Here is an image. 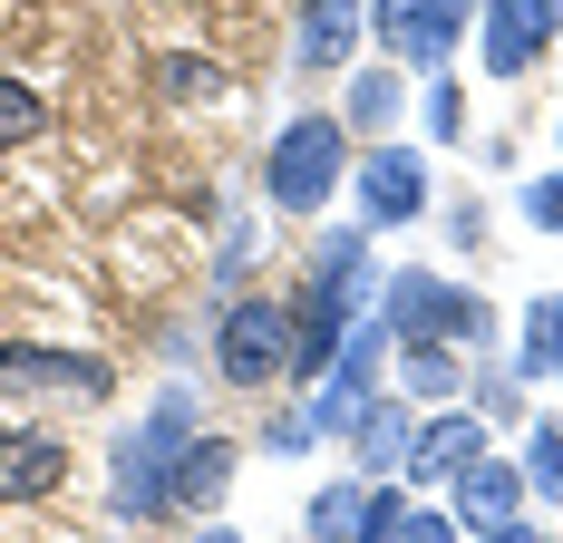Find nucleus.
<instances>
[{
  "mask_svg": "<svg viewBox=\"0 0 563 543\" xmlns=\"http://www.w3.org/2000/svg\"><path fill=\"white\" fill-rule=\"evenodd\" d=\"M340 175H350V126L340 117H291L273 136V156H263V195L282 214H321L340 195Z\"/></svg>",
  "mask_w": 563,
  "mask_h": 543,
  "instance_id": "nucleus-1",
  "label": "nucleus"
},
{
  "mask_svg": "<svg viewBox=\"0 0 563 543\" xmlns=\"http://www.w3.org/2000/svg\"><path fill=\"white\" fill-rule=\"evenodd\" d=\"M195 446V398L185 388H166L156 398V418L117 446V486H108V505L126 514V524H146V514H166V486H175V456Z\"/></svg>",
  "mask_w": 563,
  "mask_h": 543,
  "instance_id": "nucleus-2",
  "label": "nucleus"
},
{
  "mask_svg": "<svg viewBox=\"0 0 563 543\" xmlns=\"http://www.w3.org/2000/svg\"><path fill=\"white\" fill-rule=\"evenodd\" d=\"M369 311H379L398 340H448V350H476V340L496 330V321H486V301L456 291V281H438V272H389Z\"/></svg>",
  "mask_w": 563,
  "mask_h": 543,
  "instance_id": "nucleus-3",
  "label": "nucleus"
},
{
  "mask_svg": "<svg viewBox=\"0 0 563 543\" xmlns=\"http://www.w3.org/2000/svg\"><path fill=\"white\" fill-rule=\"evenodd\" d=\"M214 359H224V379H233V388H273V379H291V301L243 291L224 321H214Z\"/></svg>",
  "mask_w": 563,
  "mask_h": 543,
  "instance_id": "nucleus-4",
  "label": "nucleus"
},
{
  "mask_svg": "<svg viewBox=\"0 0 563 543\" xmlns=\"http://www.w3.org/2000/svg\"><path fill=\"white\" fill-rule=\"evenodd\" d=\"M369 30H379V49L408 58V68H448V49H456V10L448 0H369Z\"/></svg>",
  "mask_w": 563,
  "mask_h": 543,
  "instance_id": "nucleus-5",
  "label": "nucleus"
},
{
  "mask_svg": "<svg viewBox=\"0 0 563 543\" xmlns=\"http://www.w3.org/2000/svg\"><path fill=\"white\" fill-rule=\"evenodd\" d=\"M0 388H49V398H108V359H78V350H30V340H0Z\"/></svg>",
  "mask_w": 563,
  "mask_h": 543,
  "instance_id": "nucleus-6",
  "label": "nucleus"
},
{
  "mask_svg": "<svg viewBox=\"0 0 563 543\" xmlns=\"http://www.w3.org/2000/svg\"><path fill=\"white\" fill-rule=\"evenodd\" d=\"M448 514H456V534L515 524V514H525V466H496V456L456 466V476H448Z\"/></svg>",
  "mask_w": 563,
  "mask_h": 543,
  "instance_id": "nucleus-7",
  "label": "nucleus"
},
{
  "mask_svg": "<svg viewBox=\"0 0 563 543\" xmlns=\"http://www.w3.org/2000/svg\"><path fill=\"white\" fill-rule=\"evenodd\" d=\"M68 486V446L40 428H0V505H40Z\"/></svg>",
  "mask_w": 563,
  "mask_h": 543,
  "instance_id": "nucleus-8",
  "label": "nucleus"
},
{
  "mask_svg": "<svg viewBox=\"0 0 563 543\" xmlns=\"http://www.w3.org/2000/svg\"><path fill=\"white\" fill-rule=\"evenodd\" d=\"M418 204H428V165L408 156V146L360 156V214H369V223H408Z\"/></svg>",
  "mask_w": 563,
  "mask_h": 543,
  "instance_id": "nucleus-9",
  "label": "nucleus"
},
{
  "mask_svg": "<svg viewBox=\"0 0 563 543\" xmlns=\"http://www.w3.org/2000/svg\"><path fill=\"white\" fill-rule=\"evenodd\" d=\"M476 456H486V428H476V418H428V428L408 436V466H398V476H408V486H448L456 466H476Z\"/></svg>",
  "mask_w": 563,
  "mask_h": 543,
  "instance_id": "nucleus-10",
  "label": "nucleus"
},
{
  "mask_svg": "<svg viewBox=\"0 0 563 543\" xmlns=\"http://www.w3.org/2000/svg\"><path fill=\"white\" fill-rule=\"evenodd\" d=\"M360 30H369V0H301V68H350L360 49Z\"/></svg>",
  "mask_w": 563,
  "mask_h": 543,
  "instance_id": "nucleus-11",
  "label": "nucleus"
},
{
  "mask_svg": "<svg viewBox=\"0 0 563 543\" xmlns=\"http://www.w3.org/2000/svg\"><path fill=\"white\" fill-rule=\"evenodd\" d=\"M476 20H486V68H496V78H525V58H534V40H544L534 0H486Z\"/></svg>",
  "mask_w": 563,
  "mask_h": 543,
  "instance_id": "nucleus-12",
  "label": "nucleus"
},
{
  "mask_svg": "<svg viewBox=\"0 0 563 543\" xmlns=\"http://www.w3.org/2000/svg\"><path fill=\"white\" fill-rule=\"evenodd\" d=\"M408 408H389V398H369V408H360V418H350V446H360V466H369V476H389V466H408Z\"/></svg>",
  "mask_w": 563,
  "mask_h": 543,
  "instance_id": "nucleus-13",
  "label": "nucleus"
},
{
  "mask_svg": "<svg viewBox=\"0 0 563 543\" xmlns=\"http://www.w3.org/2000/svg\"><path fill=\"white\" fill-rule=\"evenodd\" d=\"M233 486V446L224 436H195L185 456H175V486H166V514L175 505H214V495Z\"/></svg>",
  "mask_w": 563,
  "mask_h": 543,
  "instance_id": "nucleus-14",
  "label": "nucleus"
},
{
  "mask_svg": "<svg viewBox=\"0 0 563 543\" xmlns=\"http://www.w3.org/2000/svg\"><path fill=\"white\" fill-rule=\"evenodd\" d=\"M515 369H525V379H563V291L525 311V350H515Z\"/></svg>",
  "mask_w": 563,
  "mask_h": 543,
  "instance_id": "nucleus-15",
  "label": "nucleus"
},
{
  "mask_svg": "<svg viewBox=\"0 0 563 543\" xmlns=\"http://www.w3.org/2000/svg\"><path fill=\"white\" fill-rule=\"evenodd\" d=\"M369 524V486H321L311 495V543H360Z\"/></svg>",
  "mask_w": 563,
  "mask_h": 543,
  "instance_id": "nucleus-16",
  "label": "nucleus"
},
{
  "mask_svg": "<svg viewBox=\"0 0 563 543\" xmlns=\"http://www.w3.org/2000/svg\"><path fill=\"white\" fill-rule=\"evenodd\" d=\"M398 379L418 388V398H456V388H466V369H456V350H448V340H408Z\"/></svg>",
  "mask_w": 563,
  "mask_h": 543,
  "instance_id": "nucleus-17",
  "label": "nucleus"
},
{
  "mask_svg": "<svg viewBox=\"0 0 563 543\" xmlns=\"http://www.w3.org/2000/svg\"><path fill=\"white\" fill-rule=\"evenodd\" d=\"M156 78H166V98H185V108H205V98H224V68H214V58H195V49L156 58Z\"/></svg>",
  "mask_w": 563,
  "mask_h": 543,
  "instance_id": "nucleus-18",
  "label": "nucleus"
},
{
  "mask_svg": "<svg viewBox=\"0 0 563 543\" xmlns=\"http://www.w3.org/2000/svg\"><path fill=\"white\" fill-rule=\"evenodd\" d=\"M525 495L563 505V428H525Z\"/></svg>",
  "mask_w": 563,
  "mask_h": 543,
  "instance_id": "nucleus-19",
  "label": "nucleus"
},
{
  "mask_svg": "<svg viewBox=\"0 0 563 543\" xmlns=\"http://www.w3.org/2000/svg\"><path fill=\"white\" fill-rule=\"evenodd\" d=\"M40 126H49V108H40V88H20V78H0V156H10V146H30Z\"/></svg>",
  "mask_w": 563,
  "mask_h": 543,
  "instance_id": "nucleus-20",
  "label": "nucleus"
},
{
  "mask_svg": "<svg viewBox=\"0 0 563 543\" xmlns=\"http://www.w3.org/2000/svg\"><path fill=\"white\" fill-rule=\"evenodd\" d=\"M340 126H398V78L379 68V78H350V117Z\"/></svg>",
  "mask_w": 563,
  "mask_h": 543,
  "instance_id": "nucleus-21",
  "label": "nucleus"
},
{
  "mask_svg": "<svg viewBox=\"0 0 563 543\" xmlns=\"http://www.w3.org/2000/svg\"><path fill=\"white\" fill-rule=\"evenodd\" d=\"M525 223H534V233H563V175H534V185H525Z\"/></svg>",
  "mask_w": 563,
  "mask_h": 543,
  "instance_id": "nucleus-22",
  "label": "nucleus"
},
{
  "mask_svg": "<svg viewBox=\"0 0 563 543\" xmlns=\"http://www.w3.org/2000/svg\"><path fill=\"white\" fill-rule=\"evenodd\" d=\"M398 524H408V495H398V486H369V524H360V543H389Z\"/></svg>",
  "mask_w": 563,
  "mask_h": 543,
  "instance_id": "nucleus-23",
  "label": "nucleus"
},
{
  "mask_svg": "<svg viewBox=\"0 0 563 543\" xmlns=\"http://www.w3.org/2000/svg\"><path fill=\"white\" fill-rule=\"evenodd\" d=\"M389 543H466V534H456V514H418V505H408V524H398Z\"/></svg>",
  "mask_w": 563,
  "mask_h": 543,
  "instance_id": "nucleus-24",
  "label": "nucleus"
},
{
  "mask_svg": "<svg viewBox=\"0 0 563 543\" xmlns=\"http://www.w3.org/2000/svg\"><path fill=\"white\" fill-rule=\"evenodd\" d=\"M456 126H466V98L438 78V88H428V136H456Z\"/></svg>",
  "mask_w": 563,
  "mask_h": 543,
  "instance_id": "nucleus-25",
  "label": "nucleus"
},
{
  "mask_svg": "<svg viewBox=\"0 0 563 543\" xmlns=\"http://www.w3.org/2000/svg\"><path fill=\"white\" fill-rule=\"evenodd\" d=\"M263 446H273V456H301V446H311V408H291V418H273V428H263Z\"/></svg>",
  "mask_w": 563,
  "mask_h": 543,
  "instance_id": "nucleus-26",
  "label": "nucleus"
},
{
  "mask_svg": "<svg viewBox=\"0 0 563 543\" xmlns=\"http://www.w3.org/2000/svg\"><path fill=\"white\" fill-rule=\"evenodd\" d=\"M466 543H544V534H525V524H486V534H466Z\"/></svg>",
  "mask_w": 563,
  "mask_h": 543,
  "instance_id": "nucleus-27",
  "label": "nucleus"
},
{
  "mask_svg": "<svg viewBox=\"0 0 563 543\" xmlns=\"http://www.w3.org/2000/svg\"><path fill=\"white\" fill-rule=\"evenodd\" d=\"M534 20H544V40H554V30H563V0H534Z\"/></svg>",
  "mask_w": 563,
  "mask_h": 543,
  "instance_id": "nucleus-28",
  "label": "nucleus"
},
{
  "mask_svg": "<svg viewBox=\"0 0 563 543\" xmlns=\"http://www.w3.org/2000/svg\"><path fill=\"white\" fill-rule=\"evenodd\" d=\"M195 543H243V534H233V524H205V534H195Z\"/></svg>",
  "mask_w": 563,
  "mask_h": 543,
  "instance_id": "nucleus-29",
  "label": "nucleus"
},
{
  "mask_svg": "<svg viewBox=\"0 0 563 543\" xmlns=\"http://www.w3.org/2000/svg\"><path fill=\"white\" fill-rule=\"evenodd\" d=\"M448 10H456V20H476V10H486V0H448Z\"/></svg>",
  "mask_w": 563,
  "mask_h": 543,
  "instance_id": "nucleus-30",
  "label": "nucleus"
}]
</instances>
